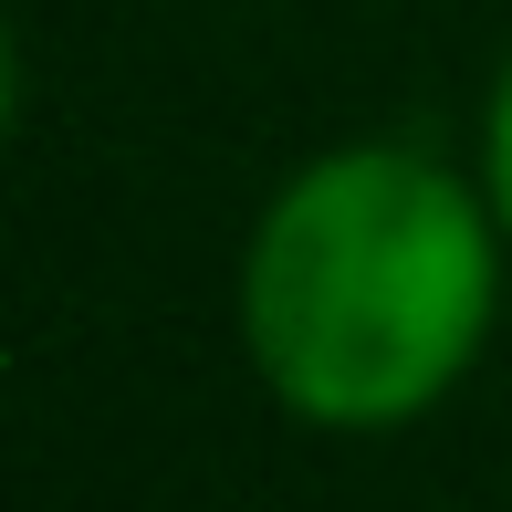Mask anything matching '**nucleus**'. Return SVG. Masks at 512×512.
<instances>
[{"mask_svg": "<svg viewBox=\"0 0 512 512\" xmlns=\"http://www.w3.org/2000/svg\"><path fill=\"white\" fill-rule=\"evenodd\" d=\"M0 126H11V42H0Z\"/></svg>", "mask_w": 512, "mask_h": 512, "instance_id": "obj_3", "label": "nucleus"}, {"mask_svg": "<svg viewBox=\"0 0 512 512\" xmlns=\"http://www.w3.org/2000/svg\"><path fill=\"white\" fill-rule=\"evenodd\" d=\"M262 387L324 429H398L492 335V209L408 147L314 157L241 262Z\"/></svg>", "mask_w": 512, "mask_h": 512, "instance_id": "obj_1", "label": "nucleus"}, {"mask_svg": "<svg viewBox=\"0 0 512 512\" xmlns=\"http://www.w3.org/2000/svg\"><path fill=\"white\" fill-rule=\"evenodd\" d=\"M492 220H502V241H512V63H502V84H492Z\"/></svg>", "mask_w": 512, "mask_h": 512, "instance_id": "obj_2", "label": "nucleus"}]
</instances>
